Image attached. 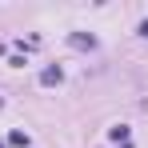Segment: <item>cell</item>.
<instances>
[{
	"mask_svg": "<svg viewBox=\"0 0 148 148\" xmlns=\"http://www.w3.org/2000/svg\"><path fill=\"white\" fill-rule=\"evenodd\" d=\"M60 80H64V68H60V64H48V68H40V84H44V88L60 84Z\"/></svg>",
	"mask_w": 148,
	"mask_h": 148,
	"instance_id": "6da1fadb",
	"label": "cell"
},
{
	"mask_svg": "<svg viewBox=\"0 0 148 148\" xmlns=\"http://www.w3.org/2000/svg\"><path fill=\"white\" fill-rule=\"evenodd\" d=\"M68 44L80 48V52H92V48H96V36H88V32H72V36H68Z\"/></svg>",
	"mask_w": 148,
	"mask_h": 148,
	"instance_id": "7a4b0ae2",
	"label": "cell"
},
{
	"mask_svg": "<svg viewBox=\"0 0 148 148\" xmlns=\"http://www.w3.org/2000/svg\"><path fill=\"white\" fill-rule=\"evenodd\" d=\"M108 136H112L116 144H128V136H132V128H128V124H112V128H108Z\"/></svg>",
	"mask_w": 148,
	"mask_h": 148,
	"instance_id": "3957f363",
	"label": "cell"
},
{
	"mask_svg": "<svg viewBox=\"0 0 148 148\" xmlns=\"http://www.w3.org/2000/svg\"><path fill=\"white\" fill-rule=\"evenodd\" d=\"M4 144H12V148H28V132H20V128H16V132H8V140H4Z\"/></svg>",
	"mask_w": 148,
	"mask_h": 148,
	"instance_id": "277c9868",
	"label": "cell"
},
{
	"mask_svg": "<svg viewBox=\"0 0 148 148\" xmlns=\"http://www.w3.org/2000/svg\"><path fill=\"white\" fill-rule=\"evenodd\" d=\"M136 32H140V36L148 40V20H140V28H136Z\"/></svg>",
	"mask_w": 148,
	"mask_h": 148,
	"instance_id": "5b68a950",
	"label": "cell"
},
{
	"mask_svg": "<svg viewBox=\"0 0 148 148\" xmlns=\"http://www.w3.org/2000/svg\"><path fill=\"white\" fill-rule=\"evenodd\" d=\"M120 148H132V140H128V144H120Z\"/></svg>",
	"mask_w": 148,
	"mask_h": 148,
	"instance_id": "8992f818",
	"label": "cell"
},
{
	"mask_svg": "<svg viewBox=\"0 0 148 148\" xmlns=\"http://www.w3.org/2000/svg\"><path fill=\"white\" fill-rule=\"evenodd\" d=\"M0 148H8V144H4V140H0Z\"/></svg>",
	"mask_w": 148,
	"mask_h": 148,
	"instance_id": "52a82bcc",
	"label": "cell"
},
{
	"mask_svg": "<svg viewBox=\"0 0 148 148\" xmlns=\"http://www.w3.org/2000/svg\"><path fill=\"white\" fill-rule=\"evenodd\" d=\"M0 108H4V100H0Z\"/></svg>",
	"mask_w": 148,
	"mask_h": 148,
	"instance_id": "ba28073f",
	"label": "cell"
}]
</instances>
